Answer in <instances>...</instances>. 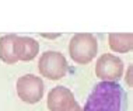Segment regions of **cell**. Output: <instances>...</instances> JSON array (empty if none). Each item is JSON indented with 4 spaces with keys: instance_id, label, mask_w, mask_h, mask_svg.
<instances>
[{
    "instance_id": "6da1fadb",
    "label": "cell",
    "mask_w": 133,
    "mask_h": 111,
    "mask_svg": "<svg viewBox=\"0 0 133 111\" xmlns=\"http://www.w3.org/2000/svg\"><path fill=\"white\" fill-rule=\"evenodd\" d=\"M83 111H128V94L118 82H99L85 100Z\"/></svg>"
},
{
    "instance_id": "7a4b0ae2",
    "label": "cell",
    "mask_w": 133,
    "mask_h": 111,
    "mask_svg": "<svg viewBox=\"0 0 133 111\" xmlns=\"http://www.w3.org/2000/svg\"><path fill=\"white\" fill-rule=\"evenodd\" d=\"M98 52L97 38L90 33H78L71 37L69 42L70 58L78 65H87L95 58Z\"/></svg>"
},
{
    "instance_id": "3957f363",
    "label": "cell",
    "mask_w": 133,
    "mask_h": 111,
    "mask_svg": "<svg viewBox=\"0 0 133 111\" xmlns=\"http://www.w3.org/2000/svg\"><path fill=\"white\" fill-rule=\"evenodd\" d=\"M67 60L57 51H46L39 56V73L49 80H59L67 73Z\"/></svg>"
},
{
    "instance_id": "277c9868",
    "label": "cell",
    "mask_w": 133,
    "mask_h": 111,
    "mask_svg": "<svg viewBox=\"0 0 133 111\" xmlns=\"http://www.w3.org/2000/svg\"><path fill=\"white\" fill-rule=\"evenodd\" d=\"M45 86L39 76L35 75H24L17 80V94L24 103L37 104L44 97Z\"/></svg>"
},
{
    "instance_id": "5b68a950",
    "label": "cell",
    "mask_w": 133,
    "mask_h": 111,
    "mask_svg": "<svg viewBox=\"0 0 133 111\" xmlns=\"http://www.w3.org/2000/svg\"><path fill=\"white\" fill-rule=\"evenodd\" d=\"M95 75L101 82H118L123 75V62L112 53H104L95 63Z\"/></svg>"
},
{
    "instance_id": "8992f818",
    "label": "cell",
    "mask_w": 133,
    "mask_h": 111,
    "mask_svg": "<svg viewBox=\"0 0 133 111\" xmlns=\"http://www.w3.org/2000/svg\"><path fill=\"white\" fill-rule=\"evenodd\" d=\"M76 98L70 89L64 86H56L48 93L46 107L49 111H67L76 104Z\"/></svg>"
},
{
    "instance_id": "52a82bcc",
    "label": "cell",
    "mask_w": 133,
    "mask_h": 111,
    "mask_svg": "<svg viewBox=\"0 0 133 111\" xmlns=\"http://www.w3.org/2000/svg\"><path fill=\"white\" fill-rule=\"evenodd\" d=\"M39 51V44L37 42V39L31 38V37H18L17 35L16 41H14V53H16L18 60H32L37 56V53Z\"/></svg>"
},
{
    "instance_id": "ba28073f",
    "label": "cell",
    "mask_w": 133,
    "mask_h": 111,
    "mask_svg": "<svg viewBox=\"0 0 133 111\" xmlns=\"http://www.w3.org/2000/svg\"><path fill=\"white\" fill-rule=\"evenodd\" d=\"M109 48L116 53H126L133 46L132 33H111L108 35Z\"/></svg>"
},
{
    "instance_id": "9c48e42d",
    "label": "cell",
    "mask_w": 133,
    "mask_h": 111,
    "mask_svg": "<svg viewBox=\"0 0 133 111\" xmlns=\"http://www.w3.org/2000/svg\"><path fill=\"white\" fill-rule=\"evenodd\" d=\"M17 35L16 34H7L0 37V59L7 65H14L18 62L16 53H14V41Z\"/></svg>"
},
{
    "instance_id": "30bf717a",
    "label": "cell",
    "mask_w": 133,
    "mask_h": 111,
    "mask_svg": "<svg viewBox=\"0 0 133 111\" xmlns=\"http://www.w3.org/2000/svg\"><path fill=\"white\" fill-rule=\"evenodd\" d=\"M41 37L48 38V39H55L60 37V33H55V34H46V33H41Z\"/></svg>"
},
{
    "instance_id": "8fae6325",
    "label": "cell",
    "mask_w": 133,
    "mask_h": 111,
    "mask_svg": "<svg viewBox=\"0 0 133 111\" xmlns=\"http://www.w3.org/2000/svg\"><path fill=\"white\" fill-rule=\"evenodd\" d=\"M67 111H83V108H81V106L78 104V103H76V104L71 107V108H69Z\"/></svg>"
},
{
    "instance_id": "7c38bea8",
    "label": "cell",
    "mask_w": 133,
    "mask_h": 111,
    "mask_svg": "<svg viewBox=\"0 0 133 111\" xmlns=\"http://www.w3.org/2000/svg\"><path fill=\"white\" fill-rule=\"evenodd\" d=\"M128 83L129 86H132V66H129L128 69Z\"/></svg>"
}]
</instances>
